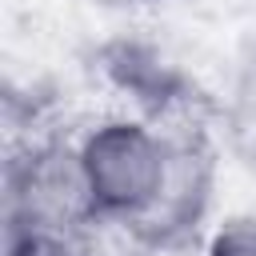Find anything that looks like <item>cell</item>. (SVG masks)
Instances as JSON below:
<instances>
[{
    "label": "cell",
    "instance_id": "277c9868",
    "mask_svg": "<svg viewBox=\"0 0 256 256\" xmlns=\"http://www.w3.org/2000/svg\"><path fill=\"white\" fill-rule=\"evenodd\" d=\"M76 240L80 236H68V232L4 224V256H80Z\"/></svg>",
    "mask_w": 256,
    "mask_h": 256
},
{
    "label": "cell",
    "instance_id": "6da1fadb",
    "mask_svg": "<svg viewBox=\"0 0 256 256\" xmlns=\"http://www.w3.org/2000/svg\"><path fill=\"white\" fill-rule=\"evenodd\" d=\"M100 220L80 144L40 140L8 160L4 172V224L80 236Z\"/></svg>",
    "mask_w": 256,
    "mask_h": 256
},
{
    "label": "cell",
    "instance_id": "5b68a950",
    "mask_svg": "<svg viewBox=\"0 0 256 256\" xmlns=\"http://www.w3.org/2000/svg\"><path fill=\"white\" fill-rule=\"evenodd\" d=\"M208 256H256V216L224 220L208 240Z\"/></svg>",
    "mask_w": 256,
    "mask_h": 256
},
{
    "label": "cell",
    "instance_id": "3957f363",
    "mask_svg": "<svg viewBox=\"0 0 256 256\" xmlns=\"http://www.w3.org/2000/svg\"><path fill=\"white\" fill-rule=\"evenodd\" d=\"M212 188H216L212 148L196 132L168 136V168H164L160 192L128 228L144 244H156V248L184 244L204 224V216L212 208Z\"/></svg>",
    "mask_w": 256,
    "mask_h": 256
},
{
    "label": "cell",
    "instance_id": "7a4b0ae2",
    "mask_svg": "<svg viewBox=\"0 0 256 256\" xmlns=\"http://www.w3.org/2000/svg\"><path fill=\"white\" fill-rule=\"evenodd\" d=\"M80 156L88 168L100 220L132 224L160 192L168 168V136L148 128L144 120L116 116L96 124L80 140Z\"/></svg>",
    "mask_w": 256,
    "mask_h": 256
}]
</instances>
